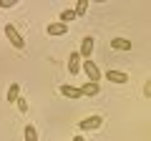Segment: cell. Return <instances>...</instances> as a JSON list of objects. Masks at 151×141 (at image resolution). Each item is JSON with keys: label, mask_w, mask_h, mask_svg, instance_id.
Masks as SVG:
<instances>
[{"label": "cell", "mask_w": 151, "mask_h": 141, "mask_svg": "<svg viewBox=\"0 0 151 141\" xmlns=\"http://www.w3.org/2000/svg\"><path fill=\"white\" fill-rule=\"evenodd\" d=\"M81 91H83V96L86 98H93V96H98V93H101V86H98V83H83L81 86Z\"/></svg>", "instance_id": "cell-9"}, {"label": "cell", "mask_w": 151, "mask_h": 141, "mask_svg": "<svg viewBox=\"0 0 151 141\" xmlns=\"http://www.w3.org/2000/svg\"><path fill=\"white\" fill-rule=\"evenodd\" d=\"M25 141H38V131L33 126H25Z\"/></svg>", "instance_id": "cell-14"}, {"label": "cell", "mask_w": 151, "mask_h": 141, "mask_svg": "<svg viewBox=\"0 0 151 141\" xmlns=\"http://www.w3.org/2000/svg\"><path fill=\"white\" fill-rule=\"evenodd\" d=\"M111 48L113 50H131V40L129 38H113L111 40Z\"/></svg>", "instance_id": "cell-11"}, {"label": "cell", "mask_w": 151, "mask_h": 141, "mask_svg": "<svg viewBox=\"0 0 151 141\" xmlns=\"http://www.w3.org/2000/svg\"><path fill=\"white\" fill-rule=\"evenodd\" d=\"M58 91L63 93L65 98H73V101H76V98H83V91H81V88H76V86H70V83H63Z\"/></svg>", "instance_id": "cell-7"}, {"label": "cell", "mask_w": 151, "mask_h": 141, "mask_svg": "<svg viewBox=\"0 0 151 141\" xmlns=\"http://www.w3.org/2000/svg\"><path fill=\"white\" fill-rule=\"evenodd\" d=\"M73 141H86V139H83V136H76V139Z\"/></svg>", "instance_id": "cell-18"}, {"label": "cell", "mask_w": 151, "mask_h": 141, "mask_svg": "<svg viewBox=\"0 0 151 141\" xmlns=\"http://www.w3.org/2000/svg\"><path fill=\"white\" fill-rule=\"evenodd\" d=\"M73 10H76V15H78V18H81V15H86V10H88V3H86V0H78Z\"/></svg>", "instance_id": "cell-12"}, {"label": "cell", "mask_w": 151, "mask_h": 141, "mask_svg": "<svg viewBox=\"0 0 151 141\" xmlns=\"http://www.w3.org/2000/svg\"><path fill=\"white\" fill-rule=\"evenodd\" d=\"M15 3H18V0H0V8H3V10H8V8H13Z\"/></svg>", "instance_id": "cell-15"}, {"label": "cell", "mask_w": 151, "mask_h": 141, "mask_svg": "<svg viewBox=\"0 0 151 141\" xmlns=\"http://www.w3.org/2000/svg\"><path fill=\"white\" fill-rule=\"evenodd\" d=\"M5 101L8 103H18L20 101V86H18V83H10V88H8V93H5Z\"/></svg>", "instance_id": "cell-10"}, {"label": "cell", "mask_w": 151, "mask_h": 141, "mask_svg": "<svg viewBox=\"0 0 151 141\" xmlns=\"http://www.w3.org/2000/svg\"><path fill=\"white\" fill-rule=\"evenodd\" d=\"M83 70H86V78H88L91 83H98V81H101V76H103L101 68H98L93 60H83Z\"/></svg>", "instance_id": "cell-2"}, {"label": "cell", "mask_w": 151, "mask_h": 141, "mask_svg": "<svg viewBox=\"0 0 151 141\" xmlns=\"http://www.w3.org/2000/svg\"><path fill=\"white\" fill-rule=\"evenodd\" d=\"M93 43H96V40H93L91 35H86V38L81 40V48H78V53H81V58H83V60H91V53H93Z\"/></svg>", "instance_id": "cell-5"}, {"label": "cell", "mask_w": 151, "mask_h": 141, "mask_svg": "<svg viewBox=\"0 0 151 141\" xmlns=\"http://www.w3.org/2000/svg\"><path fill=\"white\" fill-rule=\"evenodd\" d=\"M144 96H146V98H151V78L146 81V86H144Z\"/></svg>", "instance_id": "cell-16"}, {"label": "cell", "mask_w": 151, "mask_h": 141, "mask_svg": "<svg viewBox=\"0 0 151 141\" xmlns=\"http://www.w3.org/2000/svg\"><path fill=\"white\" fill-rule=\"evenodd\" d=\"M45 33L53 35V38H58V35H65V33H68V25H65V23H48Z\"/></svg>", "instance_id": "cell-8"}, {"label": "cell", "mask_w": 151, "mask_h": 141, "mask_svg": "<svg viewBox=\"0 0 151 141\" xmlns=\"http://www.w3.org/2000/svg\"><path fill=\"white\" fill-rule=\"evenodd\" d=\"M78 126H81V131H96V129L103 126V116H88V119H83Z\"/></svg>", "instance_id": "cell-4"}, {"label": "cell", "mask_w": 151, "mask_h": 141, "mask_svg": "<svg viewBox=\"0 0 151 141\" xmlns=\"http://www.w3.org/2000/svg\"><path fill=\"white\" fill-rule=\"evenodd\" d=\"M76 18H78L76 10H63V13H60V23H65V25H68L70 20H76Z\"/></svg>", "instance_id": "cell-13"}, {"label": "cell", "mask_w": 151, "mask_h": 141, "mask_svg": "<svg viewBox=\"0 0 151 141\" xmlns=\"http://www.w3.org/2000/svg\"><path fill=\"white\" fill-rule=\"evenodd\" d=\"M81 70H83V58H81V53L76 50V53L68 55V73L70 76H78Z\"/></svg>", "instance_id": "cell-3"}, {"label": "cell", "mask_w": 151, "mask_h": 141, "mask_svg": "<svg viewBox=\"0 0 151 141\" xmlns=\"http://www.w3.org/2000/svg\"><path fill=\"white\" fill-rule=\"evenodd\" d=\"M106 81H111V83H129V73L116 70V68H108L106 70Z\"/></svg>", "instance_id": "cell-6"}, {"label": "cell", "mask_w": 151, "mask_h": 141, "mask_svg": "<svg viewBox=\"0 0 151 141\" xmlns=\"http://www.w3.org/2000/svg\"><path fill=\"white\" fill-rule=\"evenodd\" d=\"M5 35H8V40L13 43V48H18V50L25 48V38L18 33V28L13 25V23H5Z\"/></svg>", "instance_id": "cell-1"}, {"label": "cell", "mask_w": 151, "mask_h": 141, "mask_svg": "<svg viewBox=\"0 0 151 141\" xmlns=\"http://www.w3.org/2000/svg\"><path fill=\"white\" fill-rule=\"evenodd\" d=\"M18 109H20L23 114H25V111H28V103H25V98H20V101H18Z\"/></svg>", "instance_id": "cell-17"}]
</instances>
